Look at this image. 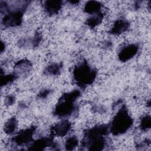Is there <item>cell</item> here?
I'll return each mask as SVG.
<instances>
[{"mask_svg":"<svg viewBox=\"0 0 151 151\" xmlns=\"http://www.w3.org/2000/svg\"><path fill=\"white\" fill-rule=\"evenodd\" d=\"M109 131L105 124L95 126L85 132L82 145L91 150H102L106 146V135Z\"/></svg>","mask_w":151,"mask_h":151,"instance_id":"obj_1","label":"cell"},{"mask_svg":"<svg viewBox=\"0 0 151 151\" xmlns=\"http://www.w3.org/2000/svg\"><path fill=\"white\" fill-rule=\"evenodd\" d=\"M80 96L78 90H73L61 96L57 104L54 113L60 117H66L71 116L76 110V102Z\"/></svg>","mask_w":151,"mask_h":151,"instance_id":"obj_2","label":"cell"},{"mask_svg":"<svg viewBox=\"0 0 151 151\" xmlns=\"http://www.w3.org/2000/svg\"><path fill=\"white\" fill-rule=\"evenodd\" d=\"M132 125L133 119L126 108L122 106L113 118L109 130L114 135H120L127 132Z\"/></svg>","mask_w":151,"mask_h":151,"instance_id":"obj_3","label":"cell"},{"mask_svg":"<svg viewBox=\"0 0 151 151\" xmlns=\"http://www.w3.org/2000/svg\"><path fill=\"white\" fill-rule=\"evenodd\" d=\"M97 77V71L87 62L83 61L77 65L73 71V77L76 83L81 87L91 84Z\"/></svg>","mask_w":151,"mask_h":151,"instance_id":"obj_4","label":"cell"},{"mask_svg":"<svg viewBox=\"0 0 151 151\" xmlns=\"http://www.w3.org/2000/svg\"><path fill=\"white\" fill-rule=\"evenodd\" d=\"M35 132V127H30L18 132L12 139V142L16 145L24 146L31 142Z\"/></svg>","mask_w":151,"mask_h":151,"instance_id":"obj_5","label":"cell"},{"mask_svg":"<svg viewBox=\"0 0 151 151\" xmlns=\"http://www.w3.org/2000/svg\"><path fill=\"white\" fill-rule=\"evenodd\" d=\"M139 47L136 44H129L124 45L119 51L118 57L122 62H126L133 58L138 52Z\"/></svg>","mask_w":151,"mask_h":151,"instance_id":"obj_6","label":"cell"},{"mask_svg":"<svg viewBox=\"0 0 151 151\" xmlns=\"http://www.w3.org/2000/svg\"><path fill=\"white\" fill-rule=\"evenodd\" d=\"M71 123L67 120H63L57 123L51 129L52 134L58 137H64L71 130Z\"/></svg>","mask_w":151,"mask_h":151,"instance_id":"obj_7","label":"cell"},{"mask_svg":"<svg viewBox=\"0 0 151 151\" xmlns=\"http://www.w3.org/2000/svg\"><path fill=\"white\" fill-rule=\"evenodd\" d=\"M130 24L125 19L120 18L116 20L111 27L109 32L114 35H119L125 32L129 28Z\"/></svg>","mask_w":151,"mask_h":151,"instance_id":"obj_8","label":"cell"},{"mask_svg":"<svg viewBox=\"0 0 151 151\" xmlns=\"http://www.w3.org/2000/svg\"><path fill=\"white\" fill-rule=\"evenodd\" d=\"M32 68L31 62L27 60L18 61L14 67V73L18 76H22L28 74Z\"/></svg>","mask_w":151,"mask_h":151,"instance_id":"obj_9","label":"cell"},{"mask_svg":"<svg viewBox=\"0 0 151 151\" xmlns=\"http://www.w3.org/2000/svg\"><path fill=\"white\" fill-rule=\"evenodd\" d=\"M43 6L45 12L52 15L57 14L61 9L63 2L61 1H46Z\"/></svg>","mask_w":151,"mask_h":151,"instance_id":"obj_10","label":"cell"},{"mask_svg":"<svg viewBox=\"0 0 151 151\" xmlns=\"http://www.w3.org/2000/svg\"><path fill=\"white\" fill-rule=\"evenodd\" d=\"M102 5L100 2L94 1H90L87 2L84 5V12L89 14L90 15L101 12Z\"/></svg>","mask_w":151,"mask_h":151,"instance_id":"obj_11","label":"cell"},{"mask_svg":"<svg viewBox=\"0 0 151 151\" xmlns=\"http://www.w3.org/2000/svg\"><path fill=\"white\" fill-rule=\"evenodd\" d=\"M104 19V13L102 12L91 15L86 21L87 25L91 28H94L101 24Z\"/></svg>","mask_w":151,"mask_h":151,"instance_id":"obj_12","label":"cell"},{"mask_svg":"<svg viewBox=\"0 0 151 151\" xmlns=\"http://www.w3.org/2000/svg\"><path fill=\"white\" fill-rule=\"evenodd\" d=\"M18 126V122L15 117H11L5 123L4 126V133L8 135L15 133Z\"/></svg>","mask_w":151,"mask_h":151,"instance_id":"obj_13","label":"cell"},{"mask_svg":"<svg viewBox=\"0 0 151 151\" xmlns=\"http://www.w3.org/2000/svg\"><path fill=\"white\" fill-rule=\"evenodd\" d=\"M17 76L14 73L5 74L3 73H1V85L2 87L3 86H8L11 84L16 78Z\"/></svg>","mask_w":151,"mask_h":151,"instance_id":"obj_14","label":"cell"},{"mask_svg":"<svg viewBox=\"0 0 151 151\" xmlns=\"http://www.w3.org/2000/svg\"><path fill=\"white\" fill-rule=\"evenodd\" d=\"M78 145V140L76 136H71L68 137L64 143L65 149L70 150L74 149Z\"/></svg>","mask_w":151,"mask_h":151,"instance_id":"obj_15","label":"cell"},{"mask_svg":"<svg viewBox=\"0 0 151 151\" xmlns=\"http://www.w3.org/2000/svg\"><path fill=\"white\" fill-rule=\"evenodd\" d=\"M61 65L58 63H53L50 65H49L46 70L45 72L48 75H52V76H56L58 75L61 70Z\"/></svg>","mask_w":151,"mask_h":151,"instance_id":"obj_16","label":"cell"},{"mask_svg":"<svg viewBox=\"0 0 151 151\" xmlns=\"http://www.w3.org/2000/svg\"><path fill=\"white\" fill-rule=\"evenodd\" d=\"M151 126V119L149 115H145L142 117L140 123L139 127L141 130L142 131H147L150 129Z\"/></svg>","mask_w":151,"mask_h":151,"instance_id":"obj_17","label":"cell"},{"mask_svg":"<svg viewBox=\"0 0 151 151\" xmlns=\"http://www.w3.org/2000/svg\"><path fill=\"white\" fill-rule=\"evenodd\" d=\"M15 101V97L13 94H9L5 97L4 104L6 106H9L12 105Z\"/></svg>","mask_w":151,"mask_h":151,"instance_id":"obj_18","label":"cell"},{"mask_svg":"<svg viewBox=\"0 0 151 151\" xmlns=\"http://www.w3.org/2000/svg\"><path fill=\"white\" fill-rule=\"evenodd\" d=\"M49 93H50V91L48 90H44L40 93L39 96L41 98H44V97H47Z\"/></svg>","mask_w":151,"mask_h":151,"instance_id":"obj_19","label":"cell"}]
</instances>
